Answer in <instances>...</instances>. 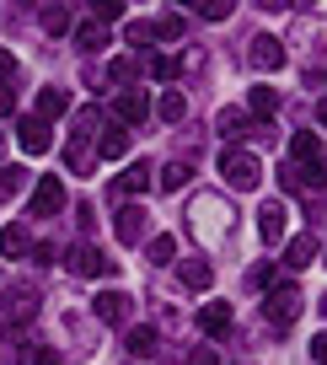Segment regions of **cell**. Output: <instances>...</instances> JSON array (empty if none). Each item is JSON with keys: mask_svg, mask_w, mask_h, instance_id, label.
Segmentation results:
<instances>
[{"mask_svg": "<svg viewBox=\"0 0 327 365\" xmlns=\"http://www.w3.org/2000/svg\"><path fill=\"white\" fill-rule=\"evenodd\" d=\"M214 129L226 140H258V124H252L242 108H220V113H214Z\"/></svg>", "mask_w": 327, "mask_h": 365, "instance_id": "8fae6325", "label": "cell"}, {"mask_svg": "<svg viewBox=\"0 0 327 365\" xmlns=\"http://www.w3.org/2000/svg\"><path fill=\"white\" fill-rule=\"evenodd\" d=\"M27 178H33V172H22V167H0V199H11Z\"/></svg>", "mask_w": 327, "mask_h": 365, "instance_id": "f546056e", "label": "cell"}, {"mask_svg": "<svg viewBox=\"0 0 327 365\" xmlns=\"http://www.w3.org/2000/svg\"><path fill=\"white\" fill-rule=\"evenodd\" d=\"M182 182H188V167H182V161H167V167H161V188H167V194H177Z\"/></svg>", "mask_w": 327, "mask_h": 365, "instance_id": "4dcf8cb0", "label": "cell"}, {"mask_svg": "<svg viewBox=\"0 0 327 365\" xmlns=\"http://www.w3.org/2000/svg\"><path fill=\"white\" fill-rule=\"evenodd\" d=\"M124 344H129V354L145 360V354H156V328H150V322H135V328L124 333Z\"/></svg>", "mask_w": 327, "mask_h": 365, "instance_id": "ffe728a7", "label": "cell"}, {"mask_svg": "<svg viewBox=\"0 0 327 365\" xmlns=\"http://www.w3.org/2000/svg\"><path fill=\"white\" fill-rule=\"evenodd\" d=\"M311 360L327 365V333H316V339H311Z\"/></svg>", "mask_w": 327, "mask_h": 365, "instance_id": "74e56055", "label": "cell"}, {"mask_svg": "<svg viewBox=\"0 0 327 365\" xmlns=\"http://www.w3.org/2000/svg\"><path fill=\"white\" fill-rule=\"evenodd\" d=\"M220 178L231 182V188H237V194H247V188H258L263 182V161L252 156V150H220Z\"/></svg>", "mask_w": 327, "mask_h": 365, "instance_id": "7a4b0ae2", "label": "cell"}, {"mask_svg": "<svg viewBox=\"0 0 327 365\" xmlns=\"http://www.w3.org/2000/svg\"><path fill=\"white\" fill-rule=\"evenodd\" d=\"M113 113H118V124H140V118L150 113V103H145V97H140V91H118Z\"/></svg>", "mask_w": 327, "mask_h": 365, "instance_id": "e0dca14e", "label": "cell"}, {"mask_svg": "<svg viewBox=\"0 0 327 365\" xmlns=\"http://www.w3.org/2000/svg\"><path fill=\"white\" fill-rule=\"evenodd\" d=\"M150 76H156V81H177L182 76V59L177 54H156V59H150Z\"/></svg>", "mask_w": 327, "mask_h": 365, "instance_id": "83f0119b", "label": "cell"}, {"mask_svg": "<svg viewBox=\"0 0 327 365\" xmlns=\"http://www.w3.org/2000/svg\"><path fill=\"white\" fill-rule=\"evenodd\" d=\"M65 108H70V97H65L59 86H43V91H38V118H43V124H48V118H65Z\"/></svg>", "mask_w": 327, "mask_h": 365, "instance_id": "d6986e66", "label": "cell"}, {"mask_svg": "<svg viewBox=\"0 0 327 365\" xmlns=\"http://www.w3.org/2000/svg\"><path fill=\"white\" fill-rule=\"evenodd\" d=\"M193 11H199L204 22H226V16H231V0H199Z\"/></svg>", "mask_w": 327, "mask_h": 365, "instance_id": "1f68e13d", "label": "cell"}, {"mask_svg": "<svg viewBox=\"0 0 327 365\" xmlns=\"http://www.w3.org/2000/svg\"><path fill=\"white\" fill-rule=\"evenodd\" d=\"M108 76L118 81V86H129V81H135V59L129 54H118V59H108Z\"/></svg>", "mask_w": 327, "mask_h": 365, "instance_id": "836d02e7", "label": "cell"}, {"mask_svg": "<svg viewBox=\"0 0 327 365\" xmlns=\"http://www.w3.org/2000/svg\"><path fill=\"white\" fill-rule=\"evenodd\" d=\"M65 263H70L76 274H86V279H97V274H108V269H113V263L102 258L97 247H86V242H81V247H70V252H65Z\"/></svg>", "mask_w": 327, "mask_h": 365, "instance_id": "4fadbf2b", "label": "cell"}, {"mask_svg": "<svg viewBox=\"0 0 327 365\" xmlns=\"http://www.w3.org/2000/svg\"><path fill=\"white\" fill-rule=\"evenodd\" d=\"M97 150H102V156H108V161L129 156V129H124V124H108V129H102V135H97Z\"/></svg>", "mask_w": 327, "mask_h": 365, "instance_id": "2e32d148", "label": "cell"}, {"mask_svg": "<svg viewBox=\"0 0 327 365\" xmlns=\"http://www.w3.org/2000/svg\"><path fill=\"white\" fill-rule=\"evenodd\" d=\"M263 317H269V328H295V317H301V285H274L269 296H263Z\"/></svg>", "mask_w": 327, "mask_h": 365, "instance_id": "5b68a950", "label": "cell"}, {"mask_svg": "<svg viewBox=\"0 0 327 365\" xmlns=\"http://www.w3.org/2000/svg\"><path fill=\"white\" fill-rule=\"evenodd\" d=\"M16 140H22V150H27V156H48V145H54V135H48V124H43L38 113L16 124Z\"/></svg>", "mask_w": 327, "mask_h": 365, "instance_id": "ba28073f", "label": "cell"}, {"mask_svg": "<svg viewBox=\"0 0 327 365\" xmlns=\"http://www.w3.org/2000/svg\"><path fill=\"white\" fill-rule=\"evenodd\" d=\"M177 258V242L172 237H150V263H172Z\"/></svg>", "mask_w": 327, "mask_h": 365, "instance_id": "e575fe53", "label": "cell"}, {"mask_svg": "<svg viewBox=\"0 0 327 365\" xmlns=\"http://www.w3.org/2000/svg\"><path fill=\"white\" fill-rule=\"evenodd\" d=\"M91 16H97L102 27H113V22H124V6H118V0H97V6H91Z\"/></svg>", "mask_w": 327, "mask_h": 365, "instance_id": "d6a6232c", "label": "cell"}, {"mask_svg": "<svg viewBox=\"0 0 327 365\" xmlns=\"http://www.w3.org/2000/svg\"><path fill=\"white\" fill-rule=\"evenodd\" d=\"M322 312H327V301H322Z\"/></svg>", "mask_w": 327, "mask_h": 365, "instance_id": "7bdbcfd3", "label": "cell"}, {"mask_svg": "<svg viewBox=\"0 0 327 365\" xmlns=\"http://www.w3.org/2000/svg\"><path fill=\"white\" fill-rule=\"evenodd\" d=\"M247 103H252V113H258V124H269L274 108H279V91H274V86H252V91H247Z\"/></svg>", "mask_w": 327, "mask_h": 365, "instance_id": "44dd1931", "label": "cell"}, {"mask_svg": "<svg viewBox=\"0 0 327 365\" xmlns=\"http://www.w3.org/2000/svg\"><path fill=\"white\" fill-rule=\"evenodd\" d=\"M59 210H65V182H59V178H38L33 199H27V215L48 220V215H59Z\"/></svg>", "mask_w": 327, "mask_h": 365, "instance_id": "8992f818", "label": "cell"}, {"mask_svg": "<svg viewBox=\"0 0 327 365\" xmlns=\"http://www.w3.org/2000/svg\"><path fill=\"white\" fill-rule=\"evenodd\" d=\"M124 38H129V43H150V38H156V22H129Z\"/></svg>", "mask_w": 327, "mask_h": 365, "instance_id": "8d00e7d4", "label": "cell"}, {"mask_svg": "<svg viewBox=\"0 0 327 365\" xmlns=\"http://www.w3.org/2000/svg\"><path fill=\"white\" fill-rule=\"evenodd\" d=\"M76 43H81V48H102V43H108V27L91 16V22H81V27H76Z\"/></svg>", "mask_w": 327, "mask_h": 365, "instance_id": "4316f807", "label": "cell"}, {"mask_svg": "<svg viewBox=\"0 0 327 365\" xmlns=\"http://www.w3.org/2000/svg\"><path fill=\"white\" fill-rule=\"evenodd\" d=\"M199 328H204V339H231L237 317H231V307H226V301H209V307L199 312Z\"/></svg>", "mask_w": 327, "mask_h": 365, "instance_id": "30bf717a", "label": "cell"}, {"mask_svg": "<svg viewBox=\"0 0 327 365\" xmlns=\"http://www.w3.org/2000/svg\"><path fill=\"white\" fill-rule=\"evenodd\" d=\"M38 22H43V33H76V16H70V6L65 11H59V6H43V11H38Z\"/></svg>", "mask_w": 327, "mask_h": 365, "instance_id": "7402d4cb", "label": "cell"}, {"mask_svg": "<svg viewBox=\"0 0 327 365\" xmlns=\"http://www.w3.org/2000/svg\"><path fill=\"white\" fill-rule=\"evenodd\" d=\"M226 220H231V205H226V199H214V194H199V199H193V210H188V226H199L204 242L226 237Z\"/></svg>", "mask_w": 327, "mask_h": 365, "instance_id": "3957f363", "label": "cell"}, {"mask_svg": "<svg viewBox=\"0 0 327 365\" xmlns=\"http://www.w3.org/2000/svg\"><path fill=\"white\" fill-rule=\"evenodd\" d=\"M284 226H290V205H284V199H269V205L258 210V237L263 242H279Z\"/></svg>", "mask_w": 327, "mask_h": 365, "instance_id": "9c48e42d", "label": "cell"}, {"mask_svg": "<svg viewBox=\"0 0 327 365\" xmlns=\"http://www.w3.org/2000/svg\"><path fill=\"white\" fill-rule=\"evenodd\" d=\"M33 312H38V290L33 285H22V290L6 296V317H11V322H33Z\"/></svg>", "mask_w": 327, "mask_h": 365, "instance_id": "9a60e30c", "label": "cell"}, {"mask_svg": "<svg viewBox=\"0 0 327 365\" xmlns=\"http://www.w3.org/2000/svg\"><path fill=\"white\" fill-rule=\"evenodd\" d=\"M118 188H129V194H145V188H150V161H135V167L118 178Z\"/></svg>", "mask_w": 327, "mask_h": 365, "instance_id": "484cf974", "label": "cell"}, {"mask_svg": "<svg viewBox=\"0 0 327 365\" xmlns=\"http://www.w3.org/2000/svg\"><path fill=\"white\" fill-rule=\"evenodd\" d=\"M316 118H322V124H327V103H316Z\"/></svg>", "mask_w": 327, "mask_h": 365, "instance_id": "b9f144b4", "label": "cell"}, {"mask_svg": "<svg viewBox=\"0 0 327 365\" xmlns=\"http://www.w3.org/2000/svg\"><path fill=\"white\" fill-rule=\"evenodd\" d=\"M0 252H6V258H22V252H33V237H27L22 226H6L0 231Z\"/></svg>", "mask_w": 327, "mask_h": 365, "instance_id": "603a6c76", "label": "cell"}, {"mask_svg": "<svg viewBox=\"0 0 327 365\" xmlns=\"http://www.w3.org/2000/svg\"><path fill=\"white\" fill-rule=\"evenodd\" d=\"M6 76H16V54H11V48H0V81H6Z\"/></svg>", "mask_w": 327, "mask_h": 365, "instance_id": "f35d334b", "label": "cell"}, {"mask_svg": "<svg viewBox=\"0 0 327 365\" xmlns=\"http://www.w3.org/2000/svg\"><path fill=\"white\" fill-rule=\"evenodd\" d=\"M182 285H188V290H209L214 285V269H209V263H204V258H182Z\"/></svg>", "mask_w": 327, "mask_h": 365, "instance_id": "ac0fdd59", "label": "cell"}, {"mask_svg": "<svg viewBox=\"0 0 327 365\" xmlns=\"http://www.w3.org/2000/svg\"><path fill=\"white\" fill-rule=\"evenodd\" d=\"M311 258H316V237H295L290 247H284V263H290V269H306Z\"/></svg>", "mask_w": 327, "mask_h": 365, "instance_id": "cb8c5ba5", "label": "cell"}, {"mask_svg": "<svg viewBox=\"0 0 327 365\" xmlns=\"http://www.w3.org/2000/svg\"><path fill=\"white\" fill-rule=\"evenodd\" d=\"M156 113L167 118V124H177V118L188 113V97H182V91H161V103H156Z\"/></svg>", "mask_w": 327, "mask_h": 365, "instance_id": "d4e9b609", "label": "cell"}, {"mask_svg": "<svg viewBox=\"0 0 327 365\" xmlns=\"http://www.w3.org/2000/svg\"><path fill=\"white\" fill-rule=\"evenodd\" d=\"M145 210H135V205H129V210H118V220H113V231H118V242H124V247H135V242H145Z\"/></svg>", "mask_w": 327, "mask_h": 365, "instance_id": "5bb4252c", "label": "cell"}, {"mask_svg": "<svg viewBox=\"0 0 327 365\" xmlns=\"http://www.w3.org/2000/svg\"><path fill=\"white\" fill-rule=\"evenodd\" d=\"M102 129V113L97 108H81L76 113V135H70V150H65V161H70V172H91V145L86 140Z\"/></svg>", "mask_w": 327, "mask_h": 365, "instance_id": "277c9868", "label": "cell"}, {"mask_svg": "<svg viewBox=\"0 0 327 365\" xmlns=\"http://www.w3.org/2000/svg\"><path fill=\"white\" fill-rule=\"evenodd\" d=\"M16 360H22V365H59V354L48 349V344H27V349L16 354Z\"/></svg>", "mask_w": 327, "mask_h": 365, "instance_id": "f1b7e54d", "label": "cell"}, {"mask_svg": "<svg viewBox=\"0 0 327 365\" xmlns=\"http://www.w3.org/2000/svg\"><path fill=\"white\" fill-rule=\"evenodd\" d=\"M129 307H135V301H129L124 290H102V296L91 301V312H97L108 328H124V322H129Z\"/></svg>", "mask_w": 327, "mask_h": 365, "instance_id": "52a82bcc", "label": "cell"}, {"mask_svg": "<svg viewBox=\"0 0 327 365\" xmlns=\"http://www.w3.org/2000/svg\"><path fill=\"white\" fill-rule=\"evenodd\" d=\"M247 65H252V70H279V65H284L279 38H269V33H263V38H252V43H247Z\"/></svg>", "mask_w": 327, "mask_h": 365, "instance_id": "7c38bea8", "label": "cell"}, {"mask_svg": "<svg viewBox=\"0 0 327 365\" xmlns=\"http://www.w3.org/2000/svg\"><path fill=\"white\" fill-rule=\"evenodd\" d=\"M156 38H167V43H172V38H182V16H177V11H167V16L156 22Z\"/></svg>", "mask_w": 327, "mask_h": 365, "instance_id": "d590c367", "label": "cell"}, {"mask_svg": "<svg viewBox=\"0 0 327 365\" xmlns=\"http://www.w3.org/2000/svg\"><path fill=\"white\" fill-rule=\"evenodd\" d=\"M6 113H16V97H11V86H0V118Z\"/></svg>", "mask_w": 327, "mask_h": 365, "instance_id": "ab89813d", "label": "cell"}, {"mask_svg": "<svg viewBox=\"0 0 327 365\" xmlns=\"http://www.w3.org/2000/svg\"><path fill=\"white\" fill-rule=\"evenodd\" d=\"M188 365H220V360H214V349H193V354H188Z\"/></svg>", "mask_w": 327, "mask_h": 365, "instance_id": "60d3db41", "label": "cell"}, {"mask_svg": "<svg viewBox=\"0 0 327 365\" xmlns=\"http://www.w3.org/2000/svg\"><path fill=\"white\" fill-rule=\"evenodd\" d=\"M279 178H284V188H322L327 182V145H322V135H311V129L290 135V167H284Z\"/></svg>", "mask_w": 327, "mask_h": 365, "instance_id": "6da1fadb", "label": "cell"}]
</instances>
